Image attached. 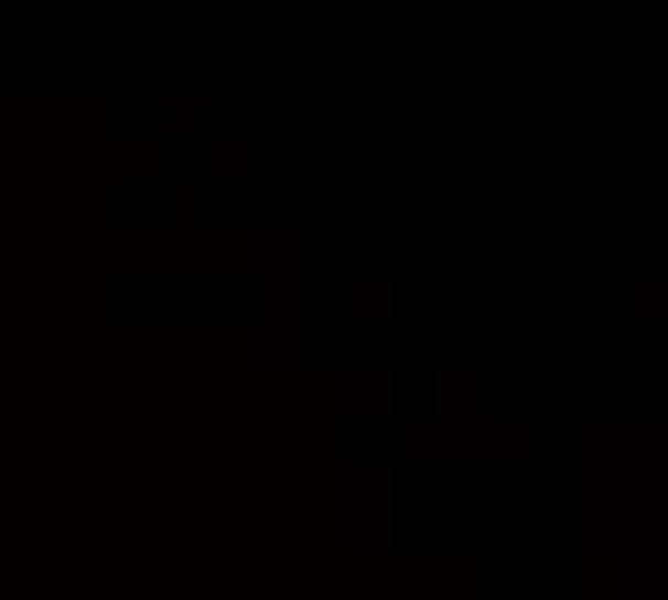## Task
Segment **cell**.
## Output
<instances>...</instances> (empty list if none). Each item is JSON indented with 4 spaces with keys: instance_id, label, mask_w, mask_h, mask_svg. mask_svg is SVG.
<instances>
[{
    "instance_id": "7",
    "label": "cell",
    "mask_w": 668,
    "mask_h": 600,
    "mask_svg": "<svg viewBox=\"0 0 668 600\" xmlns=\"http://www.w3.org/2000/svg\"><path fill=\"white\" fill-rule=\"evenodd\" d=\"M157 133L168 144H208L214 139V98L202 87H173L157 98Z\"/></svg>"
},
{
    "instance_id": "10",
    "label": "cell",
    "mask_w": 668,
    "mask_h": 600,
    "mask_svg": "<svg viewBox=\"0 0 668 600\" xmlns=\"http://www.w3.org/2000/svg\"><path fill=\"white\" fill-rule=\"evenodd\" d=\"M341 318L357 330H380V323L398 318V283L387 271H352L341 283Z\"/></svg>"
},
{
    "instance_id": "3",
    "label": "cell",
    "mask_w": 668,
    "mask_h": 600,
    "mask_svg": "<svg viewBox=\"0 0 668 600\" xmlns=\"http://www.w3.org/2000/svg\"><path fill=\"white\" fill-rule=\"evenodd\" d=\"M398 543V491L392 462H346V548L352 555H392Z\"/></svg>"
},
{
    "instance_id": "1",
    "label": "cell",
    "mask_w": 668,
    "mask_h": 600,
    "mask_svg": "<svg viewBox=\"0 0 668 600\" xmlns=\"http://www.w3.org/2000/svg\"><path fill=\"white\" fill-rule=\"evenodd\" d=\"M668 525V421L582 416L577 421V548L623 555L639 532Z\"/></svg>"
},
{
    "instance_id": "8",
    "label": "cell",
    "mask_w": 668,
    "mask_h": 600,
    "mask_svg": "<svg viewBox=\"0 0 668 600\" xmlns=\"http://www.w3.org/2000/svg\"><path fill=\"white\" fill-rule=\"evenodd\" d=\"M202 180L214 191H248L260 180V144L248 133H214L202 144Z\"/></svg>"
},
{
    "instance_id": "9",
    "label": "cell",
    "mask_w": 668,
    "mask_h": 600,
    "mask_svg": "<svg viewBox=\"0 0 668 600\" xmlns=\"http://www.w3.org/2000/svg\"><path fill=\"white\" fill-rule=\"evenodd\" d=\"M392 462H416V468H432V462H455V428H444L439 416H392Z\"/></svg>"
},
{
    "instance_id": "12",
    "label": "cell",
    "mask_w": 668,
    "mask_h": 600,
    "mask_svg": "<svg viewBox=\"0 0 668 600\" xmlns=\"http://www.w3.org/2000/svg\"><path fill=\"white\" fill-rule=\"evenodd\" d=\"M616 312H623V323H634V330H657V323H668V278H623V289H616Z\"/></svg>"
},
{
    "instance_id": "11",
    "label": "cell",
    "mask_w": 668,
    "mask_h": 600,
    "mask_svg": "<svg viewBox=\"0 0 668 600\" xmlns=\"http://www.w3.org/2000/svg\"><path fill=\"white\" fill-rule=\"evenodd\" d=\"M341 405H346V416L352 421H364V416H398V375L392 369H369V364H357V369H346L341 375Z\"/></svg>"
},
{
    "instance_id": "4",
    "label": "cell",
    "mask_w": 668,
    "mask_h": 600,
    "mask_svg": "<svg viewBox=\"0 0 668 600\" xmlns=\"http://www.w3.org/2000/svg\"><path fill=\"white\" fill-rule=\"evenodd\" d=\"M536 450V421L530 416H496L484 410L478 421L455 428V462H530Z\"/></svg>"
},
{
    "instance_id": "2",
    "label": "cell",
    "mask_w": 668,
    "mask_h": 600,
    "mask_svg": "<svg viewBox=\"0 0 668 600\" xmlns=\"http://www.w3.org/2000/svg\"><path fill=\"white\" fill-rule=\"evenodd\" d=\"M254 364L260 369H300L305 358V237L289 225L254 232Z\"/></svg>"
},
{
    "instance_id": "6",
    "label": "cell",
    "mask_w": 668,
    "mask_h": 600,
    "mask_svg": "<svg viewBox=\"0 0 668 600\" xmlns=\"http://www.w3.org/2000/svg\"><path fill=\"white\" fill-rule=\"evenodd\" d=\"M432 387H439V405H432V416L444 421V428H467V421H478L484 410H491V375L473 369V364H450L432 375Z\"/></svg>"
},
{
    "instance_id": "5",
    "label": "cell",
    "mask_w": 668,
    "mask_h": 600,
    "mask_svg": "<svg viewBox=\"0 0 668 600\" xmlns=\"http://www.w3.org/2000/svg\"><path fill=\"white\" fill-rule=\"evenodd\" d=\"M616 560H623V600H668V525L639 532Z\"/></svg>"
}]
</instances>
